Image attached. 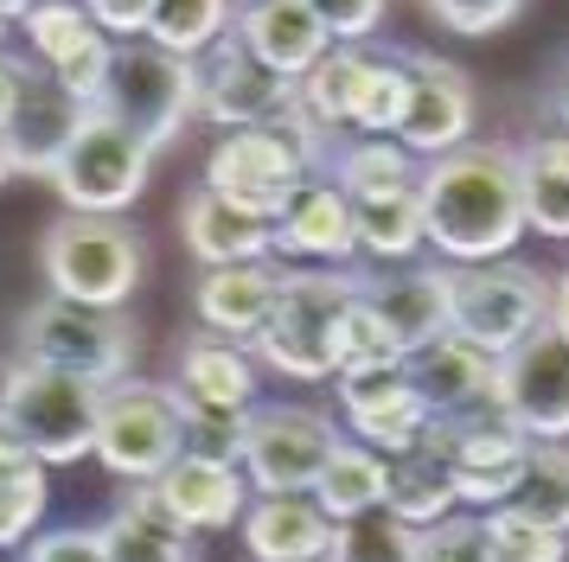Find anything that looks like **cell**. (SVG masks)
Here are the masks:
<instances>
[{
    "label": "cell",
    "instance_id": "cell-1",
    "mask_svg": "<svg viewBox=\"0 0 569 562\" xmlns=\"http://www.w3.org/2000/svg\"><path fill=\"white\" fill-rule=\"evenodd\" d=\"M416 192H422L429 250H441V262H499L518 250V237H531L525 167L512 148L467 141V148L429 160Z\"/></svg>",
    "mask_w": 569,
    "mask_h": 562
},
{
    "label": "cell",
    "instance_id": "cell-2",
    "mask_svg": "<svg viewBox=\"0 0 569 562\" xmlns=\"http://www.w3.org/2000/svg\"><path fill=\"white\" fill-rule=\"evenodd\" d=\"M359 301V275L339 269H288L282 301L269 313V327L250 339L257 364L282 371L295 383H327L339 378V345H346V313Z\"/></svg>",
    "mask_w": 569,
    "mask_h": 562
},
{
    "label": "cell",
    "instance_id": "cell-3",
    "mask_svg": "<svg viewBox=\"0 0 569 562\" xmlns=\"http://www.w3.org/2000/svg\"><path fill=\"white\" fill-rule=\"evenodd\" d=\"M550 281L543 269L499 255V262H448V332L492 358H512L525 339L550 327Z\"/></svg>",
    "mask_w": 569,
    "mask_h": 562
},
{
    "label": "cell",
    "instance_id": "cell-4",
    "mask_svg": "<svg viewBox=\"0 0 569 562\" xmlns=\"http://www.w3.org/2000/svg\"><path fill=\"white\" fill-rule=\"evenodd\" d=\"M97 116L141 134L148 148H173L180 128L199 116V64L154 46V39H116Z\"/></svg>",
    "mask_w": 569,
    "mask_h": 562
},
{
    "label": "cell",
    "instance_id": "cell-5",
    "mask_svg": "<svg viewBox=\"0 0 569 562\" xmlns=\"http://www.w3.org/2000/svg\"><path fill=\"white\" fill-rule=\"evenodd\" d=\"M103 390L109 383L71 378L52 364H13L0 383V409H7V429L27 441L46 466H71V460L97 454V422H103Z\"/></svg>",
    "mask_w": 569,
    "mask_h": 562
},
{
    "label": "cell",
    "instance_id": "cell-6",
    "mask_svg": "<svg viewBox=\"0 0 569 562\" xmlns=\"http://www.w3.org/2000/svg\"><path fill=\"white\" fill-rule=\"evenodd\" d=\"M39 262H46V281L52 294L64 301H83V307H109L122 313L134 288H141V269H148V250L122 218H58L39 243Z\"/></svg>",
    "mask_w": 569,
    "mask_h": 562
},
{
    "label": "cell",
    "instance_id": "cell-7",
    "mask_svg": "<svg viewBox=\"0 0 569 562\" xmlns=\"http://www.w3.org/2000/svg\"><path fill=\"white\" fill-rule=\"evenodd\" d=\"M422 448H436L448 460L467 511H492V505H512L518 499L538 441L518 429L506 409H480V415H429Z\"/></svg>",
    "mask_w": 569,
    "mask_h": 562
},
{
    "label": "cell",
    "instance_id": "cell-8",
    "mask_svg": "<svg viewBox=\"0 0 569 562\" xmlns=\"http://www.w3.org/2000/svg\"><path fill=\"white\" fill-rule=\"evenodd\" d=\"M180 454H186L180 390L141 383V378L109 383L103 390V422H97V460H103L109 473L129 480V485H154Z\"/></svg>",
    "mask_w": 569,
    "mask_h": 562
},
{
    "label": "cell",
    "instance_id": "cell-9",
    "mask_svg": "<svg viewBox=\"0 0 569 562\" xmlns=\"http://www.w3.org/2000/svg\"><path fill=\"white\" fill-rule=\"evenodd\" d=\"M20 358L71 371V378H90V383H122L134 358V332L109 307H83V301L52 294V301H39L20 320Z\"/></svg>",
    "mask_w": 569,
    "mask_h": 562
},
{
    "label": "cell",
    "instance_id": "cell-10",
    "mask_svg": "<svg viewBox=\"0 0 569 562\" xmlns=\"http://www.w3.org/2000/svg\"><path fill=\"white\" fill-rule=\"evenodd\" d=\"M148 167H154V148L90 109V122L78 128V141L52 167V192L71 211H83V218H122L148 192Z\"/></svg>",
    "mask_w": 569,
    "mask_h": 562
},
{
    "label": "cell",
    "instance_id": "cell-11",
    "mask_svg": "<svg viewBox=\"0 0 569 562\" xmlns=\"http://www.w3.org/2000/svg\"><path fill=\"white\" fill-rule=\"evenodd\" d=\"M199 64V122L211 128H282L301 109V83L269 71L257 51L243 46V32H224Z\"/></svg>",
    "mask_w": 569,
    "mask_h": 562
},
{
    "label": "cell",
    "instance_id": "cell-12",
    "mask_svg": "<svg viewBox=\"0 0 569 562\" xmlns=\"http://www.w3.org/2000/svg\"><path fill=\"white\" fill-rule=\"evenodd\" d=\"M339 441H346L339 422L320 409L257 403L250 409V441H243V480L257 492H313Z\"/></svg>",
    "mask_w": 569,
    "mask_h": 562
},
{
    "label": "cell",
    "instance_id": "cell-13",
    "mask_svg": "<svg viewBox=\"0 0 569 562\" xmlns=\"http://www.w3.org/2000/svg\"><path fill=\"white\" fill-rule=\"evenodd\" d=\"M308 173L313 167L301 160V148L288 141L282 128H231V134L211 148V160H206V185L211 192L250 204V211H262V218H276Z\"/></svg>",
    "mask_w": 569,
    "mask_h": 562
},
{
    "label": "cell",
    "instance_id": "cell-14",
    "mask_svg": "<svg viewBox=\"0 0 569 562\" xmlns=\"http://www.w3.org/2000/svg\"><path fill=\"white\" fill-rule=\"evenodd\" d=\"M339 415L352 441L378 448V454H410L429 434V403L410 378V358L403 364H371V371H339Z\"/></svg>",
    "mask_w": 569,
    "mask_h": 562
},
{
    "label": "cell",
    "instance_id": "cell-15",
    "mask_svg": "<svg viewBox=\"0 0 569 562\" xmlns=\"http://www.w3.org/2000/svg\"><path fill=\"white\" fill-rule=\"evenodd\" d=\"M499 409L531 441H569V339L557 327L499 358Z\"/></svg>",
    "mask_w": 569,
    "mask_h": 562
},
{
    "label": "cell",
    "instance_id": "cell-16",
    "mask_svg": "<svg viewBox=\"0 0 569 562\" xmlns=\"http://www.w3.org/2000/svg\"><path fill=\"white\" fill-rule=\"evenodd\" d=\"M467 134H473V83H467V71L448 64V58L410 51V109H403L397 141L416 160H441V153L467 148Z\"/></svg>",
    "mask_w": 569,
    "mask_h": 562
},
{
    "label": "cell",
    "instance_id": "cell-17",
    "mask_svg": "<svg viewBox=\"0 0 569 562\" xmlns=\"http://www.w3.org/2000/svg\"><path fill=\"white\" fill-rule=\"evenodd\" d=\"M276 255L301 262H352L359 255V204L333 179H301L295 199L276 211Z\"/></svg>",
    "mask_w": 569,
    "mask_h": 562
},
{
    "label": "cell",
    "instance_id": "cell-18",
    "mask_svg": "<svg viewBox=\"0 0 569 562\" xmlns=\"http://www.w3.org/2000/svg\"><path fill=\"white\" fill-rule=\"evenodd\" d=\"M282 262L269 255V262H224V269H206L199 288H192V313H199V327L218 332V339H257L269 327V313L282 301Z\"/></svg>",
    "mask_w": 569,
    "mask_h": 562
},
{
    "label": "cell",
    "instance_id": "cell-19",
    "mask_svg": "<svg viewBox=\"0 0 569 562\" xmlns=\"http://www.w3.org/2000/svg\"><path fill=\"white\" fill-rule=\"evenodd\" d=\"M160 505L180 518L192 536H218V531H237L243 511L257 499V485L243 480V466H224V460H192L180 454L167 473L154 480Z\"/></svg>",
    "mask_w": 569,
    "mask_h": 562
},
{
    "label": "cell",
    "instance_id": "cell-20",
    "mask_svg": "<svg viewBox=\"0 0 569 562\" xmlns=\"http://www.w3.org/2000/svg\"><path fill=\"white\" fill-rule=\"evenodd\" d=\"M243 556L250 562H327L333 550V518L313 492H257L243 511Z\"/></svg>",
    "mask_w": 569,
    "mask_h": 562
},
{
    "label": "cell",
    "instance_id": "cell-21",
    "mask_svg": "<svg viewBox=\"0 0 569 562\" xmlns=\"http://www.w3.org/2000/svg\"><path fill=\"white\" fill-rule=\"evenodd\" d=\"M180 237L206 269H224V262H269V255H276V218H262V211L224 199V192H211V185H192V192H186Z\"/></svg>",
    "mask_w": 569,
    "mask_h": 562
},
{
    "label": "cell",
    "instance_id": "cell-22",
    "mask_svg": "<svg viewBox=\"0 0 569 562\" xmlns=\"http://www.w3.org/2000/svg\"><path fill=\"white\" fill-rule=\"evenodd\" d=\"M359 294L378 307L403 358L448 339V262H416L403 275H359Z\"/></svg>",
    "mask_w": 569,
    "mask_h": 562
},
{
    "label": "cell",
    "instance_id": "cell-23",
    "mask_svg": "<svg viewBox=\"0 0 569 562\" xmlns=\"http://www.w3.org/2000/svg\"><path fill=\"white\" fill-rule=\"evenodd\" d=\"M90 122V109H83L52 71H32L27 77V97L13 109V122H7V141H13V173H39L52 179V167L64 160V148L78 141V128Z\"/></svg>",
    "mask_w": 569,
    "mask_h": 562
},
{
    "label": "cell",
    "instance_id": "cell-24",
    "mask_svg": "<svg viewBox=\"0 0 569 562\" xmlns=\"http://www.w3.org/2000/svg\"><path fill=\"white\" fill-rule=\"evenodd\" d=\"M410 378L422 390L429 415H480V409H499V358L467 345V339H436L410 358Z\"/></svg>",
    "mask_w": 569,
    "mask_h": 562
},
{
    "label": "cell",
    "instance_id": "cell-25",
    "mask_svg": "<svg viewBox=\"0 0 569 562\" xmlns=\"http://www.w3.org/2000/svg\"><path fill=\"white\" fill-rule=\"evenodd\" d=\"M237 32H243V46L257 51L269 71L295 77V83L333 51V32L320 26V13L308 0H257V7L237 13Z\"/></svg>",
    "mask_w": 569,
    "mask_h": 562
},
{
    "label": "cell",
    "instance_id": "cell-26",
    "mask_svg": "<svg viewBox=\"0 0 569 562\" xmlns=\"http://www.w3.org/2000/svg\"><path fill=\"white\" fill-rule=\"evenodd\" d=\"M97 536H103L109 562H199L192 556V531L160 505L154 485H129V499L97 524Z\"/></svg>",
    "mask_w": 569,
    "mask_h": 562
},
{
    "label": "cell",
    "instance_id": "cell-27",
    "mask_svg": "<svg viewBox=\"0 0 569 562\" xmlns=\"http://www.w3.org/2000/svg\"><path fill=\"white\" fill-rule=\"evenodd\" d=\"M180 397L206 409H257V352L243 339L192 332L180 352Z\"/></svg>",
    "mask_w": 569,
    "mask_h": 562
},
{
    "label": "cell",
    "instance_id": "cell-28",
    "mask_svg": "<svg viewBox=\"0 0 569 562\" xmlns=\"http://www.w3.org/2000/svg\"><path fill=\"white\" fill-rule=\"evenodd\" d=\"M327 179H333L346 199H385V192H410L422 167H416V153L397 141V134H346L327 160Z\"/></svg>",
    "mask_w": 569,
    "mask_h": 562
},
{
    "label": "cell",
    "instance_id": "cell-29",
    "mask_svg": "<svg viewBox=\"0 0 569 562\" xmlns=\"http://www.w3.org/2000/svg\"><path fill=\"white\" fill-rule=\"evenodd\" d=\"M46 505H52L46 460L7 429V409H0V556H7V550H20V543H32Z\"/></svg>",
    "mask_w": 569,
    "mask_h": 562
},
{
    "label": "cell",
    "instance_id": "cell-30",
    "mask_svg": "<svg viewBox=\"0 0 569 562\" xmlns=\"http://www.w3.org/2000/svg\"><path fill=\"white\" fill-rule=\"evenodd\" d=\"M390 492V454H378V448H365V441H339L333 460H327V473L313 480V499H320V511L333 518V524H346V518H365V511H378Z\"/></svg>",
    "mask_w": 569,
    "mask_h": 562
},
{
    "label": "cell",
    "instance_id": "cell-31",
    "mask_svg": "<svg viewBox=\"0 0 569 562\" xmlns=\"http://www.w3.org/2000/svg\"><path fill=\"white\" fill-rule=\"evenodd\" d=\"M385 505L397 511L403 524H416V531H429V524H441V518H455V511H461V492H455L448 460H441L436 448H410V454H397L390 460Z\"/></svg>",
    "mask_w": 569,
    "mask_h": 562
},
{
    "label": "cell",
    "instance_id": "cell-32",
    "mask_svg": "<svg viewBox=\"0 0 569 562\" xmlns=\"http://www.w3.org/2000/svg\"><path fill=\"white\" fill-rule=\"evenodd\" d=\"M429 243L422 224V192H385V199H359V255L371 262H410Z\"/></svg>",
    "mask_w": 569,
    "mask_h": 562
},
{
    "label": "cell",
    "instance_id": "cell-33",
    "mask_svg": "<svg viewBox=\"0 0 569 562\" xmlns=\"http://www.w3.org/2000/svg\"><path fill=\"white\" fill-rule=\"evenodd\" d=\"M365 71H371V51L365 46H333L301 77V102H308V116L327 134H352V102H359Z\"/></svg>",
    "mask_w": 569,
    "mask_h": 562
},
{
    "label": "cell",
    "instance_id": "cell-34",
    "mask_svg": "<svg viewBox=\"0 0 569 562\" xmlns=\"http://www.w3.org/2000/svg\"><path fill=\"white\" fill-rule=\"evenodd\" d=\"M224 32H237V0H154L148 39L180 58H206Z\"/></svg>",
    "mask_w": 569,
    "mask_h": 562
},
{
    "label": "cell",
    "instance_id": "cell-35",
    "mask_svg": "<svg viewBox=\"0 0 569 562\" xmlns=\"http://www.w3.org/2000/svg\"><path fill=\"white\" fill-rule=\"evenodd\" d=\"M27 39H32V58L46 64V71H58V64H71L78 51H90V46H103L109 32L90 13H83V0H39L27 20Z\"/></svg>",
    "mask_w": 569,
    "mask_h": 562
},
{
    "label": "cell",
    "instance_id": "cell-36",
    "mask_svg": "<svg viewBox=\"0 0 569 562\" xmlns=\"http://www.w3.org/2000/svg\"><path fill=\"white\" fill-rule=\"evenodd\" d=\"M416 543H422V531L403 524L390 505H378V511H365V518L333 524L327 562H416Z\"/></svg>",
    "mask_w": 569,
    "mask_h": 562
},
{
    "label": "cell",
    "instance_id": "cell-37",
    "mask_svg": "<svg viewBox=\"0 0 569 562\" xmlns=\"http://www.w3.org/2000/svg\"><path fill=\"white\" fill-rule=\"evenodd\" d=\"M518 167H525V224H531V237L569 243V167L557 153H543L538 141L518 148Z\"/></svg>",
    "mask_w": 569,
    "mask_h": 562
},
{
    "label": "cell",
    "instance_id": "cell-38",
    "mask_svg": "<svg viewBox=\"0 0 569 562\" xmlns=\"http://www.w3.org/2000/svg\"><path fill=\"white\" fill-rule=\"evenodd\" d=\"M480 531H487L492 562H569V531H550L525 505L480 511Z\"/></svg>",
    "mask_w": 569,
    "mask_h": 562
},
{
    "label": "cell",
    "instance_id": "cell-39",
    "mask_svg": "<svg viewBox=\"0 0 569 562\" xmlns=\"http://www.w3.org/2000/svg\"><path fill=\"white\" fill-rule=\"evenodd\" d=\"M403 109H410V51H397V58L371 51V71H365L359 102H352V134H397Z\"/></svg>",
    "mask_w": 569,
    "mask_h": 562
},
{
    "label": "cell",
    "instance_id": "cell-40",
    "mask_svg": "<svg viewBox=\"0 0 569 562\" xmlns=\"http://www.w3.org/2000/svg\"><path fill=\"white\" fill-rule=\"evenodd\" d=\"M512 505H525L531 518H543L550 531H569V441H538L525 485H518Z\"/></svg>",
    "mask_w": 569,
    "mask_h": 562
},
{
    "label": "cell",
    "instance_id": "cell-41",
    "mask_svg": "<svg viewBox=\"0 0 569 562\" xmlns=\"http://www.w3.org/2000/svg\"><path fill=\"white\" fill-rule=\"evenodd\" d=\"M186 454L192 460H224V466H243V441H250V409H206V403H186Z\"/></svg>",
    "mask_w": 569,
    "mask_h": 562
},
{
    "label": "cell",
    "instance_id": "cell-42",
    "mask_svg": "<svg viewBox=\"0 0 569 562\" xmlns=\"http://www.w3.org/2000/svg\"><path fill=\"white\" fill-rule=\"evenodd\" d=\"M371 364H403V345L390 339V327L378 320V307L352 301V313H346V345H339V371H371Z\"/></svg>",
    "mask_w": 569,
    "mask_h": 562
},
{
    "label": "cell",
    "instance_id": "cell-43",
    "mask_svg": "<svg viewBox=\"0 0 569 562\" xmlns=\"http://www.w3.org/2000/svg\"><path fill=\"white\" fill-rule=\"evenodd\" d=\"M416 562H492L487 550V531H480V511H455L422 531L416 543Z\"/></svg>",
    "mask_w": 569,
    "mask_h": 562
},
{
    "label": "cell",
    "instance_id": "cell-44",
    "mask_svg": "<svg viewBox=\"0 0 569 562\" xmlns=\"http://www.w3.org/2000/svg\"><path fill=\"white\" fill-rule=\"evenodd\" d=\"M422 7H429V13L448 26V32H467V39H480V32H499V26H512L525 0H422Z\"/></svg>",
    "mask_w": 569,
    "mask_h": 562
},
{
    "label": "cell",
    "instance_id": "cell-45",
    "mask_svg": "<svg viewBox=\"0 0 569 562\" xmlns=\"http://www.w3.org/2000/svg\"><path fill=\"white\" fill-rule=\"evenodd\" d=\"M320 26L333 32V46H365L378 26H385V7L390 0H308Z\"/></svg>",
    "mask_w": 569,
    "mask_h": 562
},
{
    "label": "cell",
    "instance_id": "cell-46",
    "mask_svg": "<svg viewBox=\"0 0 569 562\" xmlns=\"http://www.w3.org/2000/svg\"><path fill=\"white\" fill-rule=\"evenodd\" d=\"M109 58H116V39H103V46L78 51V58H71V64H58L52 77L83 102V109H97V102H103V83H109Z\"/></svg>",
    "mask_w": 569,
    "mask_h": 562
},
{
    "label": "cell",
    "instance_id": "cell-47",
    "mask_svg": "<svg viewBox=\"0 0 569 562\" xmlns=\"http://www.w3.org/2000/svg\"><path fill=\"white\" fill-rule=\"evenodd\" d=\"M20 562H109V550L97 531H46L27 543Z\"/></svg>",
    "mask_w": 569,
    "mask_h": 562
},
{
    "label": "cell",
    "instance_id": "cell-48",
    "mask_svg": "<svg viewBox=\"0 0 569 562\" xmlns=\"http://www.w3.org/2000/svg\"><path fill=\"white\" fill-rule=\"evenodd\" d=\"M83 13L103 26L109 39H148L154 20V0H83Z\"/></svg>",
    "mask_w": 569,
    "mask_h": 562
},
{
    "label": "cell",
    "instance_id": "cell-49",
    "mask_svg": "<svg viewBox=\"0 0 569 562\" xmlns=\"http://www.w3.org/2000/svg\"><path fill=\"white\" fill-rule=\"evenodd\" d=\"M27 77H32V64L0 58V128L13 122V109H20V97H27Z\"/></svg>",
    "mask_w": 569,
    "mask_h": 562
},
{
    "label": "cell",
    "instance_id": "cell-50",
    "mask_svg": "<svg viewBox=\"0 0 569 562\" xmlns=\"http://www.w3.org/2000/svg\"><path fill=\"white\" fill-rule=\"evenodd\" d=\"M538 148H543V153H557V160L569 167V102L550 97V128L538 134Z\"/></svg>",
    "mask_w": 569,
    "mask_h": 562
},
{
    "label": "cell",
    "instance_id": "cell-51",
    "mask_svg": "<svg viewBox=\"0 0 569 562\" xmlns=\"http://www.w3.org/2000/svg\"><path fill=\"white\" fill-rule=\"evenodd\" d=\"M550 327H557V332L569 339V269H563L557 281H550Z\"/></svg>",
    "mask_w": 569,
    "mask_h": 562
},
{
    "label": "cell",
    "instance_id": "cell-52",
    "mask_svg": "<svg viewBox=\"0 0 569 562\" xmlns=\"http://www.w3.org/2000/svg\"><path fill=\"white\" fill-rule=\"evenodd\" d=\"M32 7H39V0H0V20L13 26V20H27Z\"/></svg>",
    "mask_w": 569,
    "mask_h": 562
},
{
    "label": "cell",
    "instance_id": "cell-53",
    "mask_svg": "<svg viewBox=\"0 0 569 562\" xmlns=\"http://www.w3.org/2000/svg\"><path fill=\"white\" fill-rule=\"evenodd\" d=\"M13 173V141H7V128H0V179Z\"/></svg>",
    "mask_w": 569,
    "mask_h": 562
},
{
    "label": "cell",
    "instance_id": "cell-54",
    "mask_svg": "<svg viewBox=\"0 0 569 562\" xmlns=\"http://www.w3.org/2000/svg\"><path fill=\"white\" fill-rule=\"evenodd\" d=\"M557 102H569V64H563V77H557V90H550Z\"/></svg>",
    "mask_w": 569,
    "mask_h": 562
},
{
    "label": "cell",
    "instance_id": "cell-55",
    "mask_svg": "<svg viewBox=\"0 0 569 562\" xmlns=\"http://www.w3.org/2000/svg\"><path fill=\"white\" fill-rule=\"evenodd\" d=\"M243 7H257V0H237V13H243Z\"/></svg>",
    "mask_w": 569,
    "mask_h": 562
},
{
    "label": "cell",
    "instance_id": "cell-56",
    "mask_svg": "<svg viewBox=\"0 0 569 562\" xmlns=\"http://www.w3.org/2000/svg\"><path fill=\"white\" fill-rule=\"evenodd\" d=\"M0 39H7V20H0Z\"/></svg>",
    "mask_w": 569,
    "mask_h": 562
},
{
    "label": "cell",
    "instance_id": "cell-57",
    "mask_svg": "<svg viewBox=\"0 0 569 562\" xmlns=\"http://www.w3.org/2000/svg\"><path fill=\"white\" fill-rule=\"evenodd\" d=\"M0 562H7V556H0Z\"/></svg>",
    "mask_w": 569,
    "mask_h": 562
}]
</instances>
